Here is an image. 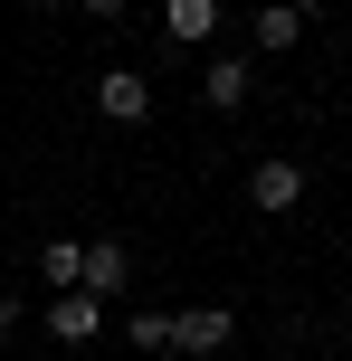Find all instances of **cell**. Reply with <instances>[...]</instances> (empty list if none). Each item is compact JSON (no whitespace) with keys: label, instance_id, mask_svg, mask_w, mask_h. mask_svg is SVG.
Instances as JSON below:
<instances>
[{"label":"cell","instance_id":"1","mask_svg":"<svg viewBox=\"0 0 352 361\" xmlns=\"http://www.w3.org/2000/svg\"><path fill=\"white\" fill-rule=\"evenodd\" d=\"M229 343H238V314H229V305H181V314H171V352H181V361H219Z\"/></svg>","mask_w":352,"mask_h":361},{"label":"cell","instance_id":"2","mask_svg":"<svg viewBox=\"0 0 352 361\" xmlns=\"http://www.w3.org/2000/svg\"><path fill=\"white\" fill-rule=\"evenodd\" d=\"M95 114L105 124H152V76L143 67H95Z\"/></svg>","mask_w":352,"mask_h":361},{"label":"cell","instance_id":"3","mask_svg":"<svg viewBox=\"0 0 352 361\" xmlns=\"http://www.w3.org/2000/svg\"><path fill=\"white\" fill-rule=\"evenodd\" d=\"M248 209H257V219L305 209V162H286V152H277V162H257V171H248Z\"/></svg>","mask_w":352,"mask_h":361},{"label":"cell","instance_id":"4","mask_svg":"<svg viewBox=\"0 0 352 361\" xmlns=\"http://www.w3.org/2000/svg\"><path fill=\"white\" fill-rule=\"evenodd\" d=\"M48 333L67 352H86L95 333H105V295H86V286H67V295H48Z\"/></svg>","mask_w":352,"mask_h":361},{"label":"cell","instance_id":"5","mask_svg":"<svg viewBox=\"0 0 352 361\" xmlns=\"http://www.w3.org/2000/svg\"><path fill=\"white\" fill-rule=\"evenodd\" d=\"M162 38L171 48H210L219 38V0H162Z\"/></svg>","mask_w":352,"mask_h":361},{"label":"cell","instance_id":"6","mask_svg":"<svg viewBox=\"0 0 352 361\" xmlns=\"http://www.w3.org/2000/svg\"><path fill=\"white\" fill-rule=\"evenodd\" d=\"M248 86H257V67H248V57H210V67H200V95H210L219 114H238Z\"/></svg>","mask_w":352,"mask_h":361},{"label":"cell","instance_id":"7","mask_svg":"<svg viewBox=\"0 0 352 361\" xmlns=\"http://www.w3.org/2000/svg\"><path fill=\"white\" fill-rule=\"evenodd\" d=\"M124 276H133V247H124V238H95V247H86V295H114Z\"/></svg>","mask_w":352,"mask_h":361},{"label":"cell","instance_id":"8","mask_svg":"<svg viewBox=\"0 0 352 361\" xmlns=\"http://www.w3.org/2000/svg\"><path fill=\"white\" fill-rule=\"evenodd\" d=\"M38 286H86V247H76V238H48V247H38Z\"/></svg>","mask_w":352,"mask_h":361},{"label":"cell","instance_id":"9","mask_svg":"<svg viewBox=\"0 0 352 361\" xmlns=\"http://www.w3.org/2000/svg\"><path fill=\"white\" fill-rule=\"evenodd\" d=\"M248 38H257V48H267V57H286V48H296V38H305V19H296V10H286V0H267V10H257V19H248Z\"/></svg>","mask_w":352,"mask_h":361},{"label":"cell","instance_id":"10","mask_svg":"<svg viewBox=\"0 0 352 361\" xmlns=\"http://www.w3.org/2000/svg\"><path fill=\"white\" fill-rule=\"evenodd\" d=\"M124 343H133V352H171V314H162V305H143V314L124 324Z\"/></svg>","mask_w":352,"mask_h":361},{"label":"cell","instance_id":"11","mask_svg":"<svg viewBox=\"0 0 352 361\" xmlns=\"http://www.w3.org/2000/svg\"><path fill=\"white\" fill-rule=\"evenodd\" d=\"M76 10H86V19H124V0H76Z\"/></svg>","mask_w":352,"mask_h":361},{"label":"cell","instance_id":"12","mask_svg":"<svg viewBox=\"0 0 352 361\" xmlns=\"http://www.w3.org/2000/svg\"><path fill=\"white\" fill-rule=\"evenodd\" d=\"M19 324V286H0V333H10Z\"/></svg>","mask_w":352,"mask_h":361},{"label":"cell","instance_id":"13","mask_svg":"<svg viewBox=\"0 0 352 361\" xmlns=\"http://www.w3.org/2000/svg\"><path fill=\"white\" fill-rule=\"evenodd\" d=\"M286 10H296V19H315V10H334V0H286Z\"/></svg>","mask_w":352,"mask_h":361},{"label":"cell","instance_id":"14","mask_svg":"<svg viewBox=\"0 0 352 361\" xmlns=\"http://www.w3.org/2000/svg\"><path fill=\"white\" fill-rule=\"evenodd\" d=\"M38 10H76V0H38Z\"/></svg>","mask_w":352,"mask_h":361}]
</instances>
